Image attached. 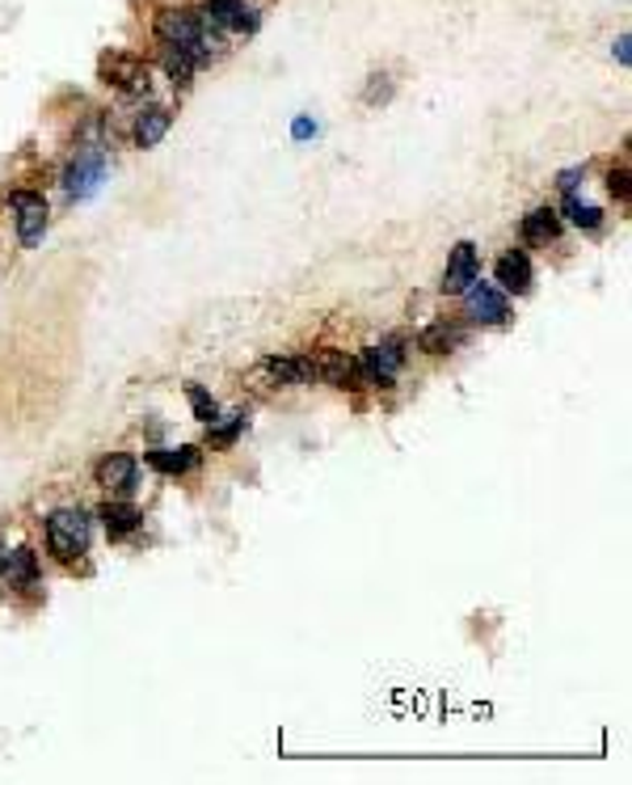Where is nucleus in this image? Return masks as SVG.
<instances>
[{
	"label": "nucleus",
	"mask_w": 632,
	"mask_h": 785,
	"mask_svg": "<svg viewBox=\"0 0 632 785\" xmlns=\"http://www.w3.org/2000/svg\"><path fill=\"white\" fill-rule=\"evenodd\" d=\"M89 532H94V523L81 507H60L47 516V549L60 562H76L89 549Z\"/></svg>",
	"instance_id": "1"
},
{
	"label": "nucleus",
	"mask_w": 632,
	"mask_h": 785,
	"mask_svg": "<svg viewBox=\"0 0 632 785\" xmlns=\"http://www.w3.org/2000/svg\"><path fill=\"white\" fill-rule=\"evenodd\" d=\"M97 72H101L106 85H115V89H122V94H131V97H140L152 89V72H148V64H140L136 55H122V51L101 55Z\"/></svg>",
	"instance_id": "2"
},
{
	"label": "nucleus",
	"mask_w": 632,
	"mask_h": 785,
	"mask_svg": "<svg viewBox=\"0 0 632 785\" xmlns=\"http://www.w3.org/2000/svg\"><path fill=\"white\" fill-rule=\"evenodd\" d=\"M199 18L219 34V30H228V34H254L258 30V9L254 4H245V0H207L203 9H199Z\"/></svg>",
	"instance_id": "3"
},
{
	"label": "nucleus",
	"mask_w": 632,
	"mask_h": 785,
	"mask_svg": "<svg viewBox=\"0 0 632 785\" xmlns=\"http://www.w3.org/2000/svg\"><path fill=\"white\" fill-rule=\"evenodd\" d=\"M460 296H464V309H469V317L476 321V326H502V321L511 317L506 291L493 284H481V275H476Z\"/></svg>",
	"instance_id": "4"
},
{
	"label": "nucleus",
	"mask_w": 632,
	"mask_h": 785,
	"mask_svg": "<svg viewBox=\"0 0 632 785\" xmlns=\"http://www.w3.org/2000/svg\"><path fill=\"white\" fill-rule=\"evenodd\" d=\"M254 376H258L261 384H275V389H291V384L317 381L312 356H266Z\"/></svg>",
	"instance_id": "5"
},
{
	"label": "nucleus",
	"mask_w": 632,
	"mask_h": 785,
	"mask_svg": "<svg viewBox=\"0 0 632 785\" xmlns=\"http://www.w3.org/2000/svg\"><path fill=\"white\" fill-rule=\"evenodd\" d=\"M101 182H106V152H101V148L81 152L68 166V173H64V191H68L72 199H94Z\"/></svg>",
	"instance_id": "6"
},
{
	"label": "nucleus",
	"mask_w": 632,
	"mask_h": 785,
	"mask_svg": "<svg viewBox=\"0 0 632 785\" xmlns=\"http://www.w3.org/2000/svg\"><path fill=\"white\" fill-rule=\"evenodd\" d=\"M9 203L18 212V241H22L25 250H34L43 241V233H47V203H43V194L18 191Z\"/></svg>",
	"instance_id": "7"
},
{
	"label": "nucleus",
	"mask_w": 632,
	"mask_h": 785,
	"mask_svg": "<svg viewBox=\"0 0 632 785\" xmlns=\"http://www.w3.org/2000/svg\"><path fill=\"white\" fill-rule=\"evenodd\" d=\"M481 275V258H476V245L472 241H460L456 250H451V258H447V270H443V291L447 296H460L464 287L472 284Z\"/></svg>",
	"instance_id": "8"
},
{
	"label": "nucleus",
	"mask_w": 632,
	"mask_h": 785,
	"mask_svg": "<svg viewBox=\"0 0 632 785\" xmlns=\"http://www.w3.org/2000/svg\"><path fill=\"white\" fill-rule=\"evenodd\" d=\"M493 275H497V287H502V291H515V296H527V291H532V262H527L523 250L502 254L497 266H493Z\"/></svg>",
	"instance_id": "9"
},
{
	"label": "nucleus",
	"mask_w": 632,
	"mask_h": 785,
	"mask_svg": "<svg viewBox=\"0 0 632 785\" xmlns=\"http://www.w3.org/2000/svg\"><path fill=\"white\" fill-rule=\"evenodd\" d=\"M136 474H140L136 456L115 453V456H106V460L97 465V486H106V490H118V495H127V490L136 486Z\"/></svg>",
	"instance_id": "10"
},
{
	"label": "nucleus",
	"mask_w": 632,
	"mask_h": 785,
	"mask_svg": "<svg viewBox=\"0 0 632 785\" xmlns=\"http://www.w3.org/2000/svg\"><path fill=\"white\" fill-rule=\"evenodd\" d=\"M312 372H317L321 384L346 389V381H351V372H354V359L346 356V351H338V347H325V351L312 356Z\"/></svg>",
	"instance_id": "11"
},
{
	"label": "nucleus",
	"mask_w": 632,
	"mask_h": 785,
	"mask_svg": "<svg viewBox=\"0 0 632 785\" xmlns=\"http://www.w3.org/2000/svg\"><path fill=\"white\" fill-rule=\"evenodd\" d=\"M464 338H469L464 326H456V321H435V326H426V330L418 333V351H426V356H447V351L464 347Z\"/></svg>",
	"instance_id": "12"
},
{
	"label": "nucleus",
	"mask_w": 632,
	"mask_h": 785,
	"mask_svg": "<svg viewBox=\"0 0 632 785\" xmlns=\"http://www.w3.org/2000/svg\"><path fill=\"white\" fill-rule=\"evenodd\" d=\"M0 571L9 574L13 587H25V592H30V587H39V553L30 545H18L13 553H4V566H0Z\"/></svg>",
	"instance_id": "13"
},
{
	"label": "nucleus",
	"mask_w": 632,
	"mask_h": 785,
	"mask_svg": "<svg viewBox=\"0 0 632 785\" xmlns=\"http://www.w3.org/2000/svg\"><path fill=\"white\" fill-rule=\"evenodd\" d=\"M169 127H173V115L164 110V106H148V110H140V119H136V144L140 148H157V144L169 136Z\"/></svg>",
	"instance_id": "14"
},
{
	"label": "nucleus",
	"mask_w": 632,
	"mask_h": 785,
	"mask_svg": "<svg viewBox=\"0 0 632 785\" xmlns=\"http://www.w3.org/2000/svg\"><path fill=\"white\" fill-rule=\"evenodd\" d=\"M557 237H561V215L553 208H536V212L523 215V241L527 245H548Z\"/></svg>",
	"instance_id": "15"
},
{
	"label": "nucleus",
	"mask_w": 632,
	"mask_h": 785,
	"mask_svg": "<svg viewBox=\"0 0 632 785\" xmlns=\"http://www.w3.org/2000/svg\"><path fill=\"white\" fill-rule=\"evenodd\" d=\"M101 523H106V537L110 541H127L136 528H140V511L131 502H106L101 507Z\"/></svg>",
	"instance_id": "16"
},
{
	"label": "nucleus",
	"mask_w": 632,
	"mask_h": 785,
	"mask_svg": "<svg viewBox=\"0 0 632 785\" xmlns=\"http://www.w3.org/2000/svg\"><path fill=\"white\" fill-rule=\"evenodd\" d=\"M148 465L157 469V474H190L194 465H199V448H157V453H148Z\"/></svg>",
	"instance_id": "17"
},
{
	"label": "nucleus",
	"mask_w": 632,
	"mask_h": 785,
	"mask_svg": "<svg viewBox=\"0 0 632 785\" xmlns=\"http://www.w3.org/2000/svg\"><path fill=\"white\" fill-rule=\"evenodd\" d=\"M245 423H249V414H245V410H236V414H228V418H211L207 423V444L211 448H233L236 435L245 431Z\"/></svg>",
	"instance_id": "18"
},
{
	"label": "nucleus",
	"mask_w": 632,
	"mask_h": 785,
	"mask_svg": "<svg viewBox=\"0 0 632 785\" xmlns=\"http://www.w3.org/2000/svg\"><path fill=\"white\" fill-rule=\"evenodd\" d=\"M199 68V60L182 47H164V72H169V81L173 85H190V76Z\"/></svg>",
	"instance_id": "19"
},
{
	"label": "nucleus",
	"mask_w": 632,
	"mask_h": 785,
	"mask_svg": "<svg viewBox=\"0 0 632 785\" xmlns=\"http://www.w3.org/2000/svg\"><path fill=\"white\" fill-rule=\"evenodd\" d=\"M565 212H569V220L578 224V229H599L603 224V212L599 208H590V203H578L574 194L565 191Z\"/></svg>",
	"instance_id": "20"
},
{
	"label": "nucleus",
	"mask_w": 632,
	"mask_h": 785,
	"mask_svg": "<svg viewBox=\"0 0 632 785\" xmlns=\"http://www.w3.org/2000/svg\"><path fill=\"white\" fill-rule=\"evenodd\" d=\"M186 397H190V410H194V418H199V423H211V418H219V405H215V397H211L203 384H190Z\"/></svg>",
	"instance_id": "21"
},
{
	"label": "nucleus",
	"mask_w": 632,
	"mask_h": 785,
	"mask_svg": "<svg viewBox=\"0 0 632 785\" xmlns=\"http://www.w3.org/2000/svg\"><path fill=\"white\" fill-rule=\"evenodd\" d=\"M393 97V76L388 72H372L367 76V89H363V102L367 106H379V102H388Z\"/></svg>",
	"instance_id": "22"
},
{
	"label": "nucleus",
	"mask_w": 632,
	"mask_h": 785,
	"mask_svg": "<svg viewBox=\"0 0 632 785\" xmlns=\"http://www.w3.org/2000/svg\"><path fill=\"white\" fill-rule=\"evenodd\" d=\"M608 191L615 194V199H629V169H611Z\"/></svg>",
	"instance_id": "23"
},
{
	"label": "nucleus",
	"mask_w": 632,
	"mask_h": 785,
	"mask_svg": "<svg viewBox=\"0 0 632 785\" xmlns=\"http://www.w3.org/2000/svg\"><path fill=\"white\" fill-rule=\"evenodd\" d=\"M578 178H582V169H565V173H561V191H574V187H578Z\"/></svg>",
	"instance_id": "24"
},
{
	"label": "nucleus",
	"mask_w": 632,
	"mask_h": 785,
	"mask_svg": "<svg viewBox=\"0 0 632 785\" xmlns=\"http://www.w3.org/2000/svg\"><path fill=\"white\" fill-rule=\"evenodd\" d=\"M615 55H620V64H629V34H620V43H615Z\"/></svg>",
	"instance_id": "25"
},
{
	"label": "nucleus",
	"mask_w": 632,
	"mask_h": 785,
	"mask_svg": "<svg viewBox=\"0 0 632 785\" xmlns=\"http://www.w3.org/2000/svg\"><path fill=\"white\" fill-rule=\"evenodd\" d=\"M0 566H4V549H0Z\"/></svg>",
	"instance_id": "26"
}]
</instances>
